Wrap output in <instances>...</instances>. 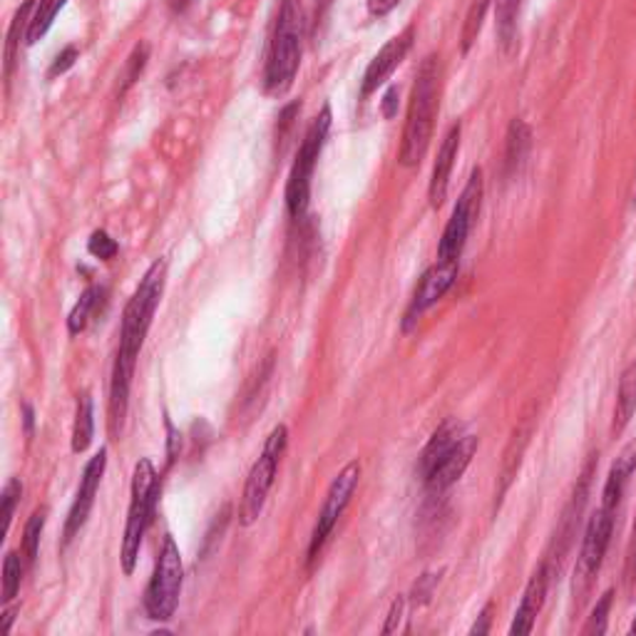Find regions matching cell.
Listing matches in <instances>:
<instances>
[{
	"instance_id": "cell-44",
	"label": "cell",
	"mask_w": 636,
	"mask_h": 636,
	"mask_svg": "<svg viewBox=\"0 0 636 636\" xmlns=\"http://www.w3.org/2000/svg\"><path fill=\"white\" fill-rule=\"evenodd\" d=\"M632 634H636V619H634V624H632Z\"/></svg>"
},
{
	"instance_id": "cell-22",
	"label": "cell",
	"mask_w": 636,
	"mask_h": 636,
	"mask_svg": "<svg viewBox=\"0 0 636 636\" xmlns=\"http://www.w3.org/2000/svg\"><path fill=\"white\" fill-rule=\"evenodd\" d=\"M65 3L67 0H37L35 11L31 15V23H28V28H25V43L28 45H35L37 41H43L47 31L53 28L57 13H61L65 8Z\"/></svg>"
},
{
	"instance_id": "cell-6",
	"label": "cell",
	"mask_w": 636,
	"mask_h": 636,
	"mask_svg": "<svg viewBox=\"0 0 636 636\" xmlns=\"http://www.w3.org/2000/svg\"><path fill=\"white\" fill-rule=\"evenodd\" d=\"M182 582H185V564H182L179 547L175 537L167 535L162 542L154 574L144 592V612L154 622H169L175 614L182 594Z\"/></svg>"
},
{
	"instance_id": "cell-13",
	"label": "cell",
	"mask_w": 636,
	"mask_h": 636,
	"mask_svg": "<svg viewBox=\"0 0 636 636\" xmlns=\"http://www.w3.org/2000/svg\"><path fill=\"white\" fill-rule=\"evenodd\" d=\"M456 276H458V264H448V262H438L436 266H430L428 272L423 274L416 294H413L408 314H406V329H410V326L418 321L420 314H426L432 304L440 301V298L448 294V288L456 284Z\"/></svg>"
},
{
	"instance_id": "cell-1",
	"label": "cell",
	"mask_w": 636,
	"mask_h": 636,
	"mask_svg": "<svg viewBox=\"0 0 636 636\" xmlns=\"http://www.w3.org/2000/svg\"><path fill=\"white\" fill-rule=\"evenodd\" d=\"M167 284V262L157 259L147 274L142 276L138 292L132 294L130 304L124 306L122 326H120V349L114 355L112 365V383H110V426L112 432L122 430L124 416H128L130 403V385L134 375V365H138V355L147 339L154 311L162 301Z\"/></svg>"
},
{
	"instance_id": "cell-26",
	"label": "cell",
	"mask_w": 636,
	"mask_h": 636,
	"mask_svg": "<svg viewBox=\"0 0 636 636\" xmlns=\"http://www.w3.org/2000/svg\"><path fill=\"white\" fill-rule=\"evenodd\" d=\"M23 582V560L18 557V552H8L3 562V602L11 604L15 600V594L21 592Z\"/></svg>"
},
{
	"instance_id": "cell-40",
	"label": "cell",
	"mask_w": 636,
	"mask_h": 636,
	"mask_svg": "<svg viewBox=\"0 0 636 636\" xmlns=\"http://www.w3.org/2000/svg\"><path fill=\"white\" fill-rule=\"evenodd\" d=\"M15 614H18L15 606H13V610H6V612H3V632H6V634L11 632V624H13V619H15Z\"/></svg>"
},
{
	"instance_id": "cell-38",
	"label": "cell",
	"mask_w": 636,
	"mask_h": 636,
	"mask_svg": "<svg viewBox=\"0 0 636 636\" xmlns=\"http://www.w3.org/2000/svg\"><path fill=\"white\" fill-rule=\"evenodd\" d=\"M490 610H493V606H485L483 614H480V624L472 626V634H485L490 629Z\"/></svg>"
},
{
	"instance_id": "cell-16",
	"label": "cell",
	"mask_w": 636,
	"mask_h": 636,
	"mask_svg": "<svg viewBox=\"0 0 636 636\" xmlns=\"http://www.w3.org/2000/svg\"><path fill=\"white\" fill-rule=\"evenodd\" d=\"M462 436H465V428H462L460 423H456V420L442 423V426L436 432H432V438L428 440V446H426V450H423V456L418 460V470H420L423 483H426L432 472H436L442 465V460H446L450 452L456 450V446L462 440Z\"/></svg>"
},
{
	"instance_id": "cell-37",
	"label": "cell",
	"mask_w": 636,
	"mask_h": 636,
	"mask_svg": "<svg viewBox=\"0 0 636 636\" xmlns=\"http://www.w3.org/2000/svg\"><path fill=\"white\" fill-rule=\"evenodd\" d=\"M395 108H398V90L391 88L388 92H385V98H383V114H385V118H393Z\"/></svg>"
},
{
	"instance_id": "cell-21",
	"label": "cell",
	"mask_w": 636,
	"mask_h": 636,
	"mask_svg": "<svg viewBox=\"0 0 636 636\" xmlns=\"http://www.w3.org/2000/svg\"><path fill=\"white\" fill-rule=\"evenodd\" d=\"M529 144H533V132H529V128L523 120H513V124H509V130H507V147H505L507 175H515V172L523 167V162L527 160Z\"/></svg>"
},
{
	"instance_id": "cell-9",
	"label": "cell",
	"mask_w": 636,
	"mask_h": 636,
	"mask_svg": "<svg viewBox=\"0 0 636 636\" xmlns=\"http://www.w3.org/2000/svg\"><path fill=\"white\" fill-rule=\"evenodd\" d=\"M359 480H361V462L359 460L349 462V465H346L339 475L333 478L329 493H326L321 513H318L311 542H308V564H314L318 560L324 545L329 542L336 523H339L341 515L346 513V507H349L355 487H359Z\"/></svg>"
},
{
	"instance_id": "cell-17",
	"label": "cell",
	"mask_w": 636,
	"mask_h": 636,
	"mask_svg": "<svg viewBox=\"0 0 636 636\" xmlns=\"http://www.w3.org/2000/svg\"><path fill=\"white\" fill-rule=\"evenodd\" d=\"M547 584H549V572H547V564H542L533 574V580H529V584H527L523 602H519V606H517L515 622H513V626H509V634L523 636V634L533 632L537 614H539V610H542V604H545Z\"/></svg>"
},
{
	"instance_id": "cell-30",
	"label": "cell",
	"mask_w": 636,
	"mask_h": 636,
	"mask_svg": "<svg viewBox=\"0 0 636 636\" xmlns=\"http://www.w3.org/2000/svg\"><path fill=\"white\" fill-rule=\"evenodd\" d=\"M88 252L92 256H98L102 259V262H110V259L118 256V242L108 234V231H92V237H90V242H88Z\"/></svg>"
},
{
	"instance_id": "cell-15",
	"label": "cell",
	"mask_w": 636,
	"mask_h": 636,
	"mask_svg": "<svg viewBox=\"0 0 636 636\" xmlns=\"http://www.w3.org/2000/svg\"><path fill=\"white\" fill-rule=\"evenodd\" d=\"M460 134H462L460 124H456V128H450V132L446 134V140H442L440 150H438L436 165H432L428 197H430V205L436 207V209L442 207V201H446V197H448L452 165H456L458 150H460Z\"/></svg>"
},
{
	"instance_id": "cell-27",
	"label": "cell",
	"mask_w": 636,
	"mask_h": 636,
	"mask_svg": "<svg viewBox=\"0 0 636 636\" xmlns=\"http://www.w3.org/2000/svg\"><path fill=\"white\" fill-rule=\"evenodd\" d=\"M45 523H47V507L35 509V513L31 515V519H28L25 535H23V549H25L28 562H35L37 549H41V535H43V529H45Z\"/></svg>"
},
{
	"instance_id": "cell-25",
	"label": "cell",
	"mask_w": 636,
	"mask_h": 636,
	"mask_svg": "<svg viewBox=\"0 0 636 636\" xmlns=\"http://www.w3.org/2000/svg\"><path fill=\"white\" fill-rule=\"evenodd\" d=\"M490 3H493V0H470L465 25H462V53H468L472 43L478 41L480 31H483V21Z\"/></svg>"
},
{
	"instance_id": "cell-12",
	"label": "cell",
	"mask_w": 636,
	"mask_h": 636,
	"mask_svg": "<svg viewBox=\"0 0 636 636\" xmlns=\"http://www.w3.org/2000/svg\"><path fill=\"white\" fill-rule=\"evenodd\" d=\"M413 37H416V28L408 25L406 31L391 37V41L381 47L379 55L373 57L369 70H365V75H363V85H361L363 98H371V95L379 90L381 85L393 75L395 67L406 61V55L413 47Z\"/></svg>"
},
{
	"instance_id": "cell-2",
	"label": "cell",
	"mask_w": 636,
	"mask_h": 636,
	"mask_svg": "<svg viewBox=\"0 0 636 636\" xmlns=\"http://www.w3.org/2000/svg\"><path fill=\"white\" fill-rule=\"evenodd\" d=\"M440 77H442L440 57L428 55L416 75V85H413L408 120L406 130H403V144H401L403 167H416L420 165V160L426 157L432 128H436V114L440 102Z\"/></svg>"
},
{
	"instance_id": "cell-20",
	"label": "cell",
	"mask_w": 636,
	"mask_h": 636,
	"mask_svg": "<svg viewBox=\"0 0 636 636\" xmlns=\"http://www.w3.org/2000/svg\"><path fill=\"white\" fill-rule=\"evenodd\" d=\"M95 436V413H92V398L90 393L77 395V408H75V423H73V452L80 456L90 448Z\"/></svg>"
},
{
	"instance_id": "cell-36",
	"label": "cell",
	"mask_w": 636,
	"mask_h": 636,
	"mask_svg": "<svg viewBox=\"0 0 636 636\" xmlns=\"http://www.w3.org/2000/svg\"><path fill=\"white\" fill-rule=\"evenodd\" d=\"M167 432H169V448H167V456H169V465L177 460V452H179V432L172 426V420L167 418Z\"/></svg>"
},
{
	"instance_id": "cell-24",
	"label": "cell",
	"mask_w": 636,
	"mask_h": 636,
	"mask_svg": "<svg viewBox=\"0 0 636 636\" xmlns=\"http://www.w3.org/2000/svg\"><path fill=\"white\" fill-rule=\"evenodd\" d=\"M102 294H105L102 286H88V288H85L83 296H80V301L75 304L70 316H67V331H70V336H77V333L85 331V326H88L92 311L98 308Z\"/></svg>"
},
{
	"instance_id": "cell-29",
	"label": "cell",
	"mask_w": 636,
	"mask_h": 636,
	"mask_svg": "<svg viewBox=\"0 0 636 636\" xmlns=\"http://www.w3.org/2000/svg\"><path fill=\"white\" fill-rule=\"evenodd\" d=\"M21 495H23V483L18 478H13L11 483L3 487V497H0V503H3V533L6 535H8V529H11L15 507L18 503H21Z\"/></svg>"
},
{
	"instance_id": "cell-19",
	"label": "cell",
	"mask_w": 636,
	"mask_h": 636,
	"mask_svg": "<svg viewBox=\"0 0 636 636\" xmlns=\"http://www.w3.org/2000/svg\"><path fill=\"white\" fill-rule=\"evenodd\" d=\"M636 410V361L629 363L619 379V388H616V406H614V423L612 430L622 432Z\"/></svg>"
},
{
	"instance_id": "cell-28",
	"label": "cell",
	"mask_w": 636,
	"mask_h": 636,
	"mask_svg": "<svg viewBox=\"0 0 636 636\" xmlns=\"http://www.w3.org/2000/svg\"><path fill=\"white\" fill-rule=\"evenodd\" d=\"M612 600H614V592H604L602 594V600L596 602L594 606V612L590 616V622H586L584 626V634L586 636H602L606 632V619H610V610H612Z\"/></svg>"
},
{
	"instance_id": "cell-41",
	"label": "cell",
	"mask_w": 636,
	"mask_h": 636,
	"mask_svg": "<svg viewBox=\"0 0 636 636\" xmlns=\"http://www.w3.org/2000/svg\"><path fill=\"white\" fill-rule=\"evenodd\" d=\"M167 3H169L172 11H175V13H182V11H185V8L191 3V0H167Z\"/></svg>"
},
{
	"instance_id": "cell-5",
	"label": "cell",
	"mask_w": 636,
	"mask_h": 636,
	"mask_svg": "<svg viewBox=\"0 0 636 636\" xmlns=\"http://www.w3.org/2000/svg\"><path fill=\"white\" fill-rule=\"evenodd\" d=\"M331 130V108L324 105V110L316 114V120L311 122V128L306 130L301 147L296 152L294 167L288 172L286 182V207L288 215L294 219H301L308 209V199H311V179L316 162L321 157L326 138H329Z\"/></svg>"
},
{
	"instance_id": "cell-33",
	"label": "cell",
	"mask_w": 636,
	"mask_h": 636,
	"mask_svg": "<svg viewBox=\"0 0 636 636\" xmlns=\"http://www.w3.org/2000/svg\"><path fill=\"white\" fill-rule=\"evenodd\" d=\"M403 612H406V596H398V600L391 604L388 622H385V626H383V634H393L395 629H398V624L403 619Z\"/></svg>"
},
{
	"instance_id": "cell-3",
	"label": "cell",
	"mask_w": 636,
	"mask_h": 636,
	"mask_svg": "<svg viewBox=\"0 0 636 636\" xmlns=\"http://www.w3.org/2000/svg\"><path fill=\"white\" fill-rule=\"evenodd\" d=\"M160 493H162V480L157 478V472H154L152 462L147 458H142L138 465H134L128 525H124V537H122L124 574H132L134 567H138L142 539H144V533H147V527L152 525Z\"/></svg>"
},
{
	"instance_id": "cell-10",
	"label": "cell",
	"mask_w": 636,
	"mask_h": 636,
	"mask_svg": "<svg viewBox=\"0 0 636 636\" xmlns=\"http://www.w3.org/2000/svg\"><path fill=\"white\" fill-rule=\"evenodd\" d=\"M612 515H614V509L602 505L590 517V525H586L584 529L580 560H577V567H574V596H580V600H584V594L592 590V582L596 572H600L606 547H610V537L614 527Z\"/></svg>"
},
{
	"instance_id": "cell-8",
	"label": "cell",
	"mask_w": 636,
	"mask_h": 636,
	"mask_svg": "<svg viewBox=\"0 0 636 636\" xmlns=\"http://www.w3.org/2000/svg\"><path fill=\"white\" fill-rule=\"evenodd\" d=\"M483 169L475 167L468 179L465 189L458 199L456 209H452V217L448 221L446 231H442L440 246H438V262L448 264H460L462 249L468 244V237L472 227H475V219L480 215V205H483Z\"/></svg>"
},
{
	"instance_id": "cell-42",
	"label": "cell",
	"mask_w": 636,
	"mask_h": 636,
	"mask_svg": "<svg viewBox=\"0 0 636 636\" xmlns=\"http://www.w3.org/2000/svg\"><path fill=\"white\" fill-rule=\"evenodd\" d=\"M632 560L636 562V523H634V535H632Z\"/></svg>"
},
{
	"instance_id": "cell-39",
	"label": "cell",
	"mask_w": 636,
	"mask_h": 636,
	"mask_svg": "<svg viewBox=\"0 0 636 636\" xmlns=\"http://www.w3.org/2000/svg\"><path fill=\"white\" fill-rule=\"evenodd\" d=\"M23 418H25V436L31 438V436H33V423H35V416H33V408L28 406V403L23 406Z\"/></svg>"
},
{
	"instance_id": "cell-11",
	"label": "cell",
	"mask_w": 636,
	"mask_h": 636,
	"mask_svg": "<svg viewBox=\"0 0 636 636\" xmlns=\"http://www.w3.org/2000/svg\"><path fill=\"white\" fill-rule=\"evenodd\" d=\"M105 468H108V450L100 448L98 456L90 458L88 465H85V470H83L80 487H77L70 515H67V523H65V545L73 542V537L80 533L85 523H88V517L92 513V505H95V495H98L100 483H102Z\"/></svg>"
},
{
	"instance_id": "cell-4",
	"label": "cell",
	"mask_w": 636,
	"mask_h": 636,
	"mask_svg": "<svg viewBox=\"0 0 636 636\" xmlns=\"http://www.w3.org/2000/svg\"><path fill=\"white\" fill-rule=\"evenodd\" d=\"M301 65V23H298V11L294 0H286L278 15L276 33L268 51L264 85L266 92L284 95L294 85V77Z\"/></svg>"
},
{
	"instance_id": "cell-23",
	"label": "cell",
	"mask_w": 636,
	"mask_h": 636,
	"mask_svg": "<svg viewBox=\"0 0 636 636\" xmlns=\"http://www.w3.org/2000/svg\"><path fill=\"white\" fill-rule=\"evenodd\" d=\"M519 3H523V0H497V6H495L497 41H500V47H503L505 53H513V47L517 43Z\"/></svg>"
},
{
	"instance_id": "cell-43",
	"label": "cell",
	"mask_w": 636,
	"mask_h": 636,
	"mask_svg": "<svg viewBox=\"0 0 636 636\" xmlns=\"http://www.w3.org/2000/svg\"><path fill=\"white\" fill-rule=\"evenodd\" d=\"M634 205H636V175H634Z\"/></svg>"
},
{
	"instance_id": "cell-18",
	"label": "cell",
	"mask_w": 636,
	"mask_h": 636,
	"mask_svg": "<svg viewBox=\"0 0 636 636\" xmlns=\"http://www.w3.org/2000/svg\"><path fill=\"white\" fill-rule=\"evenodd\" d=\"M634 470H636V440H632L629 446L619 452V458L614 460L610 475H606L604 495H602L604 507L614 509L616 505H619V500L624 495V487H626V483H629V478L634 475Z\"/></svg>"
},
{
	"instance_id": "cell-34",
	"label": "cell",
	"mask_w": 636,
	"mask_h": 636,
	"mask_svg": "<svg viewBox=\"0 0 636 636\" xmlns=\"http://www.w3.org/2000/svg\"><path fill=\"white\" fill-rule=\"evenodd\" d=\"M436 582H438V577H436V574H423V577H420V582L416 584V590H413V594H416V602L426 604V602L430 600L432 586H436Z\"/></svg>"
},
{
	"instance_id": "cell-32",
	"label": "cell",
	"mask_w": 636,
	"mask_h": 636,
	"mask_svg": "<svg viewBox=\"0 0 636 636\" xmlns=\"http://www.w3.org/2000/svg\"><path fill=\"white\" fill-rule=\"evenodd\" d=\"M75 61H77V47H65V51L55 57L53 61V65H51V77H57V75H65L67 70H70V67L75 65Z\"/></svg>"
},
{
	"instance_id": "cell-31",
	"label": "cell",
	"mask_w": 636,
	"mask_h": 636,
	"mask_svg": "<svg viewBox=\"0 0 636 636\" xmlns=\"http://www.w3.org/2000/svg\"><path fill=\"white\" fill-rule=\"evenodd\" d=\"M147 55H150L147 45L134 47V53L130 55V61H128V73H124V88H130V85L142 75L144 65H147Z\"/></svg>"
},
{
	"instance_id": "cell-35",
	"label": "cell",
	"mask_w": 636,
	"mask_h": 636,
	"mask_svg": "<svg viewBox=\"0 0 636 636\" xmlns=\"http://www.w3.org/2000/svg\"><path fill=\"white\" fill-rule=\"evenodd\" d=\"M395 6H398V0H369V11L373 15H388Z\"/></svg>"
},
{
	"instance_id": "cell-7",
	"label": "cell",
	"mask_w": 636,
	"mask_h": 636,
	"mask_svg": "<svg viewBox=\"0 0 636 636\" xmlns=\"http://www.w3.org/2000/svg\"><path fill=\"white\" fill-rule=\"evenodd\" d=\"M286 442H288L286 426H276L272 430V436L266 438V446L262 450V456H259L252 470H249L242 505H239V523H242L244 527L254 525L259 515H262V509L266 505V497H268V490H272V485H274L278 460H282L284 450H286Z\"/></svg>"
},
{
	"instance_id": "cell-14",
	"label": "cell",
	"mask_w": 636,
	"mask_h": 636,
	"mask_svg": "<svg viewBox=\"0 0 636 636\" xmlns=\"http://www.w3.org/2000/svg\"><path fill=\"white\" fill-rule=\"evenodd\" d=\"M475 450H478V438L465 432V436H462V440L456 446V450H452L450 456L442 460V465L426 480V487L430 490V493L440 495V493H446L448 487L456 485L458 480L462 478V472L468 470L472 456H475Z\"/></svg>"
}]
</instances>
